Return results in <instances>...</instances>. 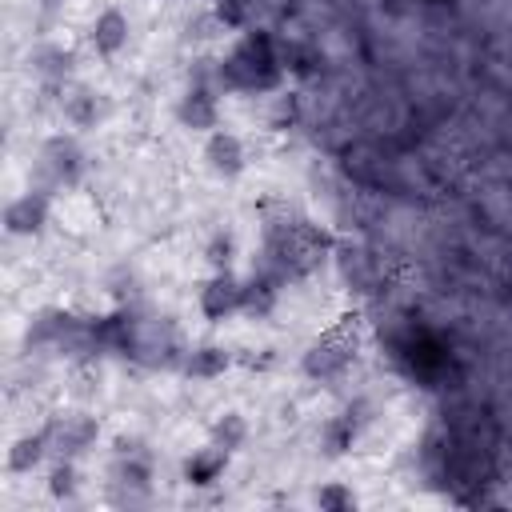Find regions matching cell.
<instances>
[{
    "mask_svg": "<svg viewBox=\"0 0 512 512\" xmlns=\"http://www.w3.org/2000/svg\"><path fill=\"white\" fill-rule=\"evenodd\" d=\"M224 468H228V452L216 448V444H208V448L192 452V460L184 464V476H188V484L204 488V484H216L224 476Z\"/></svg>",
    "mask_w": 512,
    "mask_h": 512,
    "instance_id": "cell-11",
    "label": "cell"
},
{
    "mask_svg": "<svg viewBox=\"0 0 512 512\" xmlns=\"http://www.w3.org/2000/svg\"><path fill=\"white\" fill-rule=\"evenodd\" d=\"M196 308L208 324H224L228 316L244 312V276H236L232 268L212 272L196 292Z\"/></svg>",
    "mask_w": 512,
    "mask_h": 512,
    "instance_id": "cell-4",
    "label": "cell"
},
{
    "mask_svg": "<svg viewBox=\"0 0 512 512\" xmlns=\"http://www.w3.org/2000/svg\"><path fill=\"white\" fill-rule=\"evenodd\" d=\"M316 504L320 508H332V512H344V508L356 504V492L348 484H340V480H328V484L316 488Z\"/></svg>",
    "mask_w": 512,
    "mask_h": 512,
    "instance_id": "cell-16",
    "label": "cell"
},
{
    "mask_svg": "<svg viewBox=\"0 0 512 512\" xmlns=\"http://www.w3.org/2000/svg\"><path fill=\"white\" fill-rule=\"evenodd\" d=\"M32 72H36L44 84L60 88V84L68 80V72H72V56H68L64 48H56V44H44V48H36V56H32Z\"/></svg>",
    "mask_w": 512,
    "mask_h": 512,
    "instance_id": "cell-12",
    "label": "cell"
},
{
    "mask_svg": "<svg viewBox=\"0 0 512 512\" xmlns=\"http://www.w3.org/2000/svg\"><path fill=\"white\" fill-rule=\"evenodd\" d=\"M288 76L284 68V48L272 40L264 28H248L220 60H216V88L220 92H276L280 80Z\"/></svg>",
    "mask_w": 512,
    "mask_h": 512,
    "instance_id": "cell-1",
    "label": "cell"
},
{
    "mask_svg": "<svg viewBox=\"0 0 512 512\" xmlns=\"http://www.w3.org/2000/svg\"><path fill=\"white\" fill-rule=\"evenodd\" d=\"M212 444L216 448H224V452H236L244 440H248V420L240 416V412H220L216 420H212Z\"/></svg>",
    "mask_w": 512,
    "mask_h": 512,
    "instance_id": "cell-14",
    "label": "cell"
},
{
    "mask_svg": "<svg viewBox=\"0 0 512 512\" xmlns=\"http://www.w3.org/2000/svg\"><path fill=\"white\" fill-rule=\"evenodd\" d=\"M48 220H52V192L48 188H28V192L12 196L4 208V228H8V236H20V240L40 236L48 228Z\"/></svg>",
    "mask_w": 512,
    "mask_h": 512,
    "instance_id": "cell-6",
    "label": "cell"
},
{
    "mask_svg": "<svg viewBox=\"0 0 512 512\" xmlns=\"http://www.w3.org/2000/svg\"><path fill=\"white\" fill-rule=\"evenodd\" d=\"M204 256H208V264H212V272H220V268H232V256H236V240H232V232H212L208 236V244H204Z\"/></svg>",
    "mask_w": 512,
    "mask_h": 512,
    "instance_id": "cell-15",
    "label": "cell"
},
{
    "mask_svg": "<svg viewBox=\"0 0 512 512\" xmlns=\"http://www.w3.org/2000/svg\"><path fill=\"white\" fill-rule=\"evenodd\" d=\"M128 40H132V24H128V16L120 8H100L96 20L88 24V44L104 60H116L128 48Z\"/></svg>",
    "mask_w": 512,
    "mask_h": 512,
    "instance_id": "cell-7",
    "label": "cell"
},
{
    "mask_svg": "<svg viewBox=\"0 0 512 512\" xmlns=\"http://www.w3.org/2000/svg\"><path fill=\"white\" fill-rule=\"evenodd\" d=\"M36 168H40V180H44V184H36V188H48V192L72 188V184L80 180V172H84V152H80L76 136H64V132H60V136H48V140L40 144Z\"/></svg>",
    "mask_w": 512,
    "mask_h": 512,
    "instance_id": "cell-3",
    "label": "cell"
},
{
    "mask_svg": "<svg viewBox=\"0 0 512 512\" xmlns=\"http://www.w3.org/2000/svg\"><path fill=\"white\" fill-rule=\"evenodd\" d=\"M228 364H232V352L224 344H200V348H188L184 356V372L192 380H216L228 372Z\"/></svg>",
    "mask_w": 512,
    "mask_h": 512,
    "instance_id": "cell-10",
    "label": "cell"
},
{
    "mask_svg": "<svg viewBox=\"0 0 512 512\" xmlns=\"http://www.w3.org/2000/svg\"><path fill=\"white\" fill-rule=\"evenodd\" d=\"M48 452H52V436H48V428L20 432V436L12 440V448H8V472H16V476H32V472L44 464Z\"/></svg>",
    "mask_w": 512,
    "mask_h": 512,
    "instance_id": "cell-9",
    "label": "cell"
},
{
    "mask_svg": "<svg viewBox=\"0 0 512 512\" xmlns=\"http://www.w3.org/2000/svg\"><path fill=\"white\" fill-rule=\"evenodd\" d=\"M352 444H356V420H352V412L324 420V428H320V448H324L328 456H344Z\"/></svg>",
    "mask_w": 512,
    "mask_h": 512,
    "instance_id": "cell-13",
    "label": "cell"
},
{
    "mask_svg": "<svg viewBox=\"0 0 512 512\" xmlns=\"http://www.w3.org/2000/svg\"><path fill=\"white\" fill-rule=\"evenodd\" d=\"M352 360H356V316H340L332 328H324L308 344V352L300 356V368L308 380L328 384V380H340L352 368Z\"/></svg>",
    "mask_w": 512,
    "mask_h": 512,
    "instance_id": "cell-2",
    "label": "cell"
},
{
    "mask_svg": "<svg viewBox=\"0 0 512 512\" xmlns=\"http://www.w3.org/2000/svg\"><path fill=\"white\" fill-rule=\"evenodd\" d=\"M44 428H48V436H52V448H56L60 456H68V460L96 444V420H92V416H80V412L52 416Z\"/></svg>",
    "mask_w": 512,
    "mask_h": 512,
    "instance_id": "cell-8",
    "label": "cell"
},
{
    "mask_svg": "<svg viewBox=\"0 0 512 512\" xmlns=\"http://www.w3.org/2000/svg\"><path fill=\"white\" fill-rule=\"evenodd\" d=\"M36 8H44V12H60L64 0H36Z\"/></svg>",
    "mask_w": 512,
    "mask_h": 512,
    "instance_id": "cell-18",
    "label": "cell"
},
{
    "mask_svg": "<svg viewBox=\"0 0 512 512\" xmlns=\"http://www.w3.org/2000/svg\"><path fill=\"white\" fill-rule=\"evenodd\" d=\"M248 144H244V136L240 132H232V128H212L208 136H204V168L212 172V176H220V180H236V176H244L248 172Z\"/></svg>",
    "mask_w": 512,
    "mask_h": 512,
    "instance_id": "cell-5",
    "label": "cell"
},
{
    "mask_svg": "<svg viewBox=\"0 0 512 512\" xmlns=\"http://www.w3.org/2000/svg\"><path fill=\"white\" fill-rule=\"evenodd\" d=\"M48 492H52V496H72V492H76V464H72L68 456H60V460L52 464V472H48Z\"/></svg>",
    "mask_w": 512,
    "mask_h": 512,
    "instance_id": "cell-17",
    "label": "cell"
}]
</instances>
